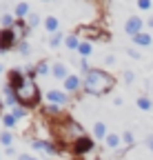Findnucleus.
<instances>
[{"label":"nucleus","mask_w":153,"mask_h":160,"mask_svg":"<svg viewBox=\"0 0 153 160\" xmlns=\"http://www.w3.org/2000/svg\"><path fill=\"white\" fill-rule=\"evenodd\" d=\"M13 16H16L18 20H27V18L31 16V7H29V2H18V5L13 7Z\"/></svg>","instance_id":"9b49d317"},{"label":"nucleus","mask_w":153,"mask_h":160,"mask_svg":"<svg viewBox=\"0 0 153 160\" xmlns=\"http://www.w3.org/2000/svg\"><path fill=\"white\" fill-rule=\"evenodd\" d=\"M91 51H93V45L89 42V40H82V42H80V47H78L80 58H89V56H91Z\"/></svg>","instance_id":"aec40b11"},{"label":"nucleus","mask_w":153,"mask_h":160,"mask_svg":"<svg viewBox=\"0 0 153 160\" xmlns=\"http://www.w3.org/2000/svg\"><path fill=\"white\" fill-rule=\"evenodd\" d=\"M2 71H5V67H2V65H0V73H2Z\"/></svg>","instance_id":"4c0bfd02"},{"label":"nucleus","mask_w":153,"mask_h":160,"mask_svg":"<svg viewBox=\"0 0 153 160\" xmlns=\"http://www.w3.org/2000/svg\"><path fill=\"white\" fill-rule=\"evenodd\" d=\"M138 9L140 11H149L151 9V0H138Z\"/></svg>","instance_id":"7c9ffc66"},{"label":"nucleus","mask_w":153,"mask_h":160,"mask_svg":"<svg viewBox=\"0 0 153 160\" xmlns=\"http://www.w3.org/2000/svg\"><path fill=\"white\" fill-rule=\"evenodd\" d=\"M11 142H13V136H11V131H0V145H2V147H11Z\"/></svg>","instance_id":"5701e85b"},{"label":"nucleus","mask_w":153,"mask_h":160,"mask_svg":"<svg viewBox=\"0 0 153 160\" xmlns=\"http://www.w3.org/2000/svg\"><path fill=\"white\" fill-rule=\"evenodd\" d=\"M62 109H65V107H58V105H49V107H45L42 111H45L47 116H62Z\"/></svg>","instance_id":"bb28decb"},{"label":"nucleus","mask_w":153,"mask_h":160,"mask_svg":"<svg viewBox=\"0 0 153 160\" xmlns=\"http://www.w3.org/2000/svg\"><path fill=\"white\" fill-rule=\"evenodd\" d=\"M18 160H38L36 156H29V153H20L18 156Z\"/></svg>","instance_id":"f704fd0d"},{"label":"nucleus","mask_w":153,"mask_h":160,"mask_svg":"<svg viewBox=\"0 0 153 160\" xmlns=\"http://www.w3.org/2000/svg\"><path fill=\"white\" fill-rule=\"evenodd\" d=\"M47 100H49V105H58V107H67L71 102L69 93L67 91H60V89H49L47 91Z\"/></svg>","instance_id":"423d86ee"},{"label":"nucleus","mask_w":153,"mask_h":160,"mask_svg":"<svg viewBox=\"0 0 153 160\" xmlns=\"http://www.w3.org/2000/svg\"><path fill=\"white\" fill-rule=\"evenodd\" d=\"M80 36L78 33H71V36H65V47L69 49V51H78V47H80Z\"/></svg>","instance_id":"4468645a"},{"label":"nucleus","mask_w":153,"mask_h":160,"mask_svg":"<svg viewBox=\"0 0 153 160\" xmlns=\"http://www.w3.org/2000/svg\"><path fill=\"white\" fill-rule=\"evenodd\" d=\"M2 98H5V102H7L11 109L20 105V102H18V96H16V91H13V87H9V85H5V89H2Z\"/></svg>","instance_id":"f8f14e48"},{"label":"nucleus","mask_w":153,"mask_h":160,"mask_svg":"<svg viewBox=\"0 0 153 160\" xmlns=\"http://www.w3.org/2000/svg\"><path fill=\"white\" fill-rule=\"evenodd\" d=\"M18 42H20V40L13 33V29H0V51L2 53H7L9 49H16Z\"/></svg>","instance_id":"20e7f679"},{"label":"nucleus","mask_w":153,"mask_h":160,"mask_svg":"<svg viewBox=\"0 0 153 160\" xmlns=\"http://www.w3.org/2000/svg\"><path fill=\"white\" fill-rule=\"evenodd\" d=\"M127 56H131V58H136V60H140V58H142V53H140L138 49H127Z\"/></svg>","instance_id":"2f4dec72"},{"label":"nucleus","mask_w":153,"mask_h":160,"mask_svg":"<svg viewBox=\"0 0 153 160\" xmlns=\"http://www.w3.org/2000/svg\"><path fill=\"white\" fill-rule=\"evenodd\" d=\"M51 76H53L55 80H62V82H65L71 73H69V67H67L65 62H53V65H51Z\"/></svg>","instance_id":"1a4fd4ad"},{"label":"nucleus","mask_w":153,"mask_h":160,"mask_svg":"<svg viewBox=\"0 0 153 160\" xmlns=\"http://www.w3.org/2000/svg\"><path fill=\"white\" fill-rule=\"evenodd\" d=\"M16 22H18V18L13 13H2V16H0V27H2V29H13Z\"/></svg>","instance_id":"f3484780"},{"label":"nucleus","mask_w":153,"mask_h":160,"mask_svg":"<svg viewBox=\"0 0 153 160\" xmlns=\"http://www.w3.org/2000/svg\"><path fill=\"white\" fill-rule=\"evenodd\" d=\"M146 25H149V27H151V29H153V16H151V18H149V20H146Z\"/></svg>","instance_id":"e433bc0d"},{"label":"nucleus","mask_w":153,"mask_h":160,"mask_svg":"<svg viewBox=\"0 0 153 160\" xmlns=\"http://www.w3.org/2000/svg\"><path fill=\"white\" fill-rule=\"evenodd\" d=\"M104 62H107V65H113V62H116V56H107Z\"/></svg>","instance_id":"c9c22d12"},{"label":"nucleus","mask_w":153,"mask_h":160,"mask_svg":"<svg viewBox=\"0 0 153 160\" xmlns=\"http://www.w3.org/2000/svg\"><path fill=\"white\" fill-rule=\"evenodd\" d=\"M131 40H133V45H138V47H151L153 45V36L151 33H144V31L138 33V36H133Z\"/></svg>","instance_id":"ddd939ff"},{"label":"nucleus","mask_w":153,"mask_h":160,"mask_svg":"<svg viewBox=\"0 0 153 160\" xmlns=\"http://www.w3.org/2000/svg\"><path fill=\"white\" fill-rule=\"evenodd\" d=\"M11 113H13L18 120H20V118H27V109H25V107H20V105L13 107V109H11Z\"/></svg>","instance_id":"c756f323"},{"label":"nucleus","mask_w":153,"mask_h":160,"mask_svg":"<svg viewBox=\"0 0 153 160\" xmlns=\"http://www.w3.org/2000/svg\"><path fill=\"white\" fill-rule=\"evenodd\" d=\"M93 147H95V142H93L89 136H84V138H78V140L71 145V151H73L75 156H84V153H89Z\"/></svg>","instance_id":"0eeeda50"},{"label":"nucleus","mask_w":153,"mask_h":160,"mask_svg":"<svg viewBox=\"0 0 153 160\" xmlns=\"http://www.w3.org/2000/svg\"><path fill=\"white\" fill-rule=\"evenodd\" d=\"M58 27H60V20L55 16H47L45 18V29L51 31V33H58Z\"/></svg>","instance_id":"6ab92c4d"},{"label":"nucleus","mask_w":153,"mask_h":160,"mask_svg":"<svg viewBox=\"0 0 153 160\" xmlns=\"http://www.w3.org/2000/svg\"><path fill=\"white\" fill-rule=\"evenodd\" d=\"M93 136L98 138V140H107V136H109V131H107V125L98 120V122L93 125Z\"/></svg>","instance_id":"a211bd4d"},{"label":"nucleus","mask_w":153,"mask_h":160,"mask_svg":"<svg viewBox=\"0 0 153 160\" xmlns=\"http://www.w3.org/2000/svg\"><path fill=\"white\" fill-rule=\"evenodd\" d=\"M133 80H136V73H133V71H124V82H133Z\"/></svg>","instance_id":"473e14b6"},{"label":"nucleus","mask_w":153,"mask_h":160,"mask_svg":"<svg viewBox=\"0 0 153 160\" xmlns=\"http://www.w3.org/2000/svg\"><path fill=\"white\" fill-rule=\"evenodd\" d=\"M51 73V65L47 62V60H42V62L36 65V76H49Z\"/></svg>","instance_id":"4be33fe9"},{"label":"nucleus","mask_w":153,"mask_h":160,"mask_svg":"<svg viewBox=\"0 0 153 160\" xmlns=\"http://www.w3.org/2000/svg\"><path fill=\"white\" fill-rule=\"evenodd\" d=\"M144 145H146V149H149V151H153V136H146Z\"/></svg>","instance_id":"72a5a7b5"},{"label":"nucleus","mask_w":153,"mask_h":160,"mask_svg":"<svg viewBox=\"0 0 153 160\" xmlns=\"http://www.w3.org/2000/svg\"><path fill=\"white\" fill-rule=\"evenodd\" d=\"M9 87H13L16 96H18V102L25 105V107H36L40 102V89H38L36 80L25 76L22 69H11L9 71Z\"/></svg>","instance_id":"f257e3e1"},{"label":"nucleus","mask_w":153,"mask_h":160,"mask_svg":"<svg viewBox=\"0 0 153 160\" xmlns=\"http://www.w3.org/2000/svg\"><path fill=\"white\" fill-rule=\"evenodd\" d=\"M142 27H144V20H142L140 16H129L127 22H124V33L133 38V36L142 33Z\"/></svg>","instance_id":"39448f33"},{"label":"nucleus","mask_w":153,"mask_h":160,"mask_svg":"<svg viewBox=\"0 0 153 160\" xmlns=\"http://www.w3.org/2000/svg\"><path fill=\"white\" fill-rule=\"evenodd\" d=\"M136 105H138L142 111H151V109H153V100L146 98V96H140V98L136 100Z\"/></svg>","instance_id":"412c9836"},{"label":"nucleus","mask_w":153,"mask_h":160,"mask_svg":"<svg viewBox=\"0 0 153 160\" xmlns=\"http://www.w3.org/2000/svg\"><path fill=\"white\" fill-rule=\"evenodd\" d=\"M60 45H62V31L51 33V38H49V47H51V49H55V47H60Z\"/></svg>","instance_id":"a878e982"},{"label":"nucleus","mask_w":153,"mask_h":160,"mask_svg":"<svg viewBox=\"0 0 153 160\" xmlns=\"http://www.w3.org/2000/svg\"><path fill=\"white\" fill-rule=\"evenodd\" d=\"M104 145H107V149H120V145H124V142H122V136H118V133H109L107 140H104Z\"/></svg>","instance_id":"dca6fc26"},{"label":"nucleus","mask_w":153,"mask_h":160,"mask_svg":"<svg viewBox=\"0 0 153 160\" xmlns=\"http://www.w3.org/2000/svg\"><path fill=\"white\" fill-rule=\"evenodd\" d=\"M31 147L38 149V151H45V153H58V147H53L51 142H47V140H31Z\"/></svg>","instance_id":"9d476101"},{"label":"nucleus","mask_w":153,"mask_h":160,"mask_svg":"<svg viewBox=\"0 0 153 160\" xmlns=\"http://www.w3.org/2000/svg\"><path fill=\"white\" fill-rule=\"evenodd\" d=\"M122 142H124L127 147H133L136 138H133V133H131V131H124V133H122Z\"/></svg>","instance_id":"c85d7f7f"},{"label":"nucleus","mask_w":153,"mask_h":160,"mask_svg":"<svg viewBox=\"0 0 153 160\" xmlns=\"http://www.w3.org/2000/svg\"><path fill=\"white\" fill-rule=\"evenodd\" d=\"M113 85H116V78H113L109 71H104V69H91L89 73H84V85H82V89H84V93H89V96H104V93H109L111 89H113Z\"/></svg>","instance_id":"f03ea898"},{"label":"nucleus","mask_w":153,"mask_h":160,"mask_svg":"<svg viewBox=\"0 0 153 160\" xmlns=\"http://www.w3.org/2000/svg\"><path fill=\"white\" fill-rule=\"evenodd\" d=\"M82 85H84V78L71 73V76L65 80V82H62V91H67V93H78Z\"/></svg>","instance_id":"6e6552de"},{"label":"nucleus","mask_w":153,"mask_h":160,"mask_svg":"<svg viewBox=\"0 0 153 160\" xmlns=\"http://www.w3.org/2000/svg\"><path fill=\"white\" fill-rule=\"evenodd\" d=\"M16 49H18V53H20V56H25V58L31 53V45L27 42V40H20V42L16 45Z\"/></svg>","instance_id":"b1692460"},{"label":"nucleus","mask_w":153,"mask_h":160,"mask_svg":"<svg viewBox=\"0 0 153 160\" xmlns=\"http://www.w3.org/2000/svg\"><path fill=\"white\" fill-rule=\"evenodd\" d=\"M16 120H18V118H16L13 113H5V116H2V125H5V129H7V131L16 127Z\"/></svg>","instance_id":"393cba45"},{"label":"nucleus","mask_w":153,"mask_h":160,"mask_svg":"<svg viewBox=\"0 0 153 160\" xmlns=\"http://www.w3.org/2000/svg\"><path fill=\"white\" fill-rule=\"evenodd\" d=\"M13 33L18 36V40H27V33H29V25L25 20H18L16 27H13Z\"/></svg>","instance_id":"2eb2a0df"},{"label":"nucleus","mask_w":153,"mask_h":160,"mask_svg":"<svg viewBox=\"0 0 153 160\" xmlns=\"http://www.w3.org/2000/svg\"><path fill=\"white\" fill-rule=\"evenodd\" d=\"M25 22L29 25V29H33V27H38V25H40V16H38V13H31V16L25 20Z\"/></svg>","instance_id":"cd10ccee"},{"label":"nucleus","mask_w":153,"mask_h":160,"mask_svg":"<svg viewBox=\"0 0 153 160\" xmlns=\"http://www.w3.org/2000/svg\"><path fill=\"white\" fill-rule=\"evenodd\" d=\"M60 136L62 140H67V142H75L78 138H84V127L80 122H75V120H67V122H62L60 127Z\"/></svg>","instance_id":"7ed1b4c3"}]
</instances>
